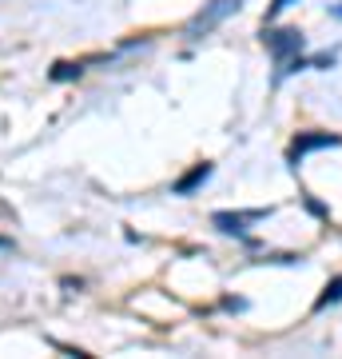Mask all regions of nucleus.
I'll return each instance as SVG.
<instances>
[{
    "label": "nucleus",
    "instance_id": "1",
    "mask_svg": "<svg viewBox=\"0 0 342 359\" xmlns=\"http://www.w3.org/2000/svg\"><path fill=\"white\" fill-rule=\"evenodd\" d=\"M243 8V0H211V4H203L199 13L191 16V25H187V40H203L207 32H215L227 16H235Z\"/></svg>",
    "mask_w": 342,
    "mask_h": 359
},
{
    "label": "nucleus",
    "instance_id": "2",
    "mask_svg": "<svg viewBox=\"0 0 342 359\" xmlns=\"http://www.w3.org/2000/svg\"><path fill=\"white\" fill-rule=\"evenodd\" d=\"M263 44L266 52L275 56V65H287V60H294V56H303V32L299 28H263Z\"/></svg>",
    "mask_w": 342,
    "mask_h": 359
},
{
    "label": "nucleus",
    "instance_id": "3",
    "mask_svg": "<svg viewBox=\"0 0 342 359\" xmlns=\"http://www.w3.org/2000/svg\"><path fill=\"white\" fill-rule=\"evenodd\" d=\"M322 148H342V136L339 132H318V128L299 132V136L291 140V148H287V164L299 168L311 152H322Z\"/></svg>",
    "mask_w": 342,
    "mask_h": 359
},
{
    "label": "nucleus",
    "instance_id": "4",
    "mask_svg": "<svg viewBox=\"0 0 342 359\" xmlns=\"http://www.w3.org/2000/svg\"><path fill=\"white\" fill-rule=\"evenodd\" d=\"M275 208H247V212H215L211 216V224H215L219 231H227V236H247V231L255 228V224H263L266 216H271Z\"/></svg>",
    "mask_w": 342,
    "mask_h": 359
},
{
    "label": "nucleus",
    "instance_id": "5",
    "mask_svg": "<svg viewBox=\"0 0 342 359\" xmlns=\"http://www.w3.org/2000/svg\"><path fill=\"white\" fill-rule=\"evenodd\" d=\"M211 176H215V164H211V160H203V164L187 168V172H183V176H179L176 184H171V196H195Z\"/></svg>",
    "mask_w": 342,
    "mask_h": 359
},
{
    "label": "nucleus",
    "instance_id": "6",
    "mask_svg": "<svg viewBox=\"0 0 342 359\" xmlns=\"http://www.w3.org/2000/svg\"><path fill=\"white\" fill-rule=\"evenodd\" d=\"M334 304H342V276H334V280L322 287V295L315 299V311H327V308H334Z\"/></svg>",
    "mask_w": 342,
    "mask_h": 359
},
{
    "label": "nucleus",
    "instance_id": "7",
    "mask_svg": "<svg viewBox=\"0 0 342 359\" xmlns=\"http://www.w3.org/2000/svg\"><path fill=\"white\" fill-rule=\"evenodd\" d=\"M311 60V68H318V72H327V68H334V60H339V52H318V56H306Z\"/></svg>",
    "mask_w": 342,
    "mask_h": 359
},
{
    "label": "nucleus",
    "instance_id": "8",
    "mask_svg": "<svg viewBox=\"0 0 342 359\" xmlns=\"http://www.w3.org/2000/svg\"><path fill=\"white\" fill-rule=\"evenodd\" d=\"M294 4H299V0H271V8H266V25H271L275 16H283L287 8H294Z\"/></svg>",
    "mask_w": 342,
    "mask_h": 359
},
{
    "label": "nucleus",
    "instance_id": "9",
    "mask_svg": "<svg viewBox=\"0 0 342 359\" xmlns=\"http://www.w3.org/2000/svg\"><path fill=\"white\" fill-rule=\"evenodd\" d=\"M72 76H80V65H56L52 68V80L60 84V80H72Z\"/></svg>",
    "mask_w": 342,
    "mask_h": 359
},
{
    "label": "nucleus",
    "instance_id": "10",
    "mask_svg": "<svg viewBox=\"0 0 342 359\" xmlns=\"http://www.w3.org/2000/svg\"><path fill=\"white\" fill-rule=\"evenodd\" d=\"M303 204H306V208H311V212H315V216H327V208L318 204V200H311V192H306V196H303Z\"/></svg>",
    "mask_w": 342,
    "mask_h": 359
},
{
    "label": "nucleus",
    "instance_id": "11",
    "mask_svg": "<svg viewBox=\"0 0 342 359\" xmlns=\"http://www.w3.org/2000/svg\"><path fill=\"white\" fill-rule=\"evenodd\" d=\"M13 248H16V244L8 240V236H0V252H13Z\"/></svg>",
    "mask_w": 342,
    "mask_h": 359
},
{
    "label": "nucleus",
    "instance_id": "12",
    "mask_svg": "<svg viewBox=\"0 0 342 359\" xmlns=\"http://www.w3.org/2000/svg\"><path fill=\"white\" fill-rule=\"evenodd\" d=\"M330 16H334V20H342V4H334V8H330Z\"/></svg>",
    "mask_w": 342,
    "mask_h": 359
}]
</instances>
